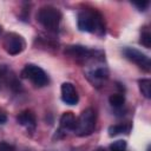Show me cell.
Returning a JSON list of instances; mask_svg holds the SVG:
<instances>
[{
	"label": "cell",
	"mask_w": 151,
	"mask_h": 151,
	"mask_svg": "<svg viewBox=\"0 0 151 151\" xmlns=\"http://www.w3.org/2000/svg\"><path fill=\"white\" fill-rule=\"evenodd\" d=\"M65 53L68 54L70 57L77 58V59H86L91 55V51L87 50L84 46L80 45H73V46H68L65 50Z\"/></svg>",
	"instance_id": "9"
},
{
	"label": "cell",
	"mask_w": 151,
	"mask_h": 151,
	"mask_svg": "<svg viewBox=\"0 0 151 151\" xmlns=\"http://www.w3.org/2000/svg\"><path fill=\"white\" fill-rule=\"evenodd\" d=\"M18 122L19 124H21L22 126H26V127H34L35 126V116L32 111H22L19 116H18Z\"/></svg>",
	"instance_id": "11"
},
{
	"label": "cell",
	"mask_w": 151,
	"mask_h": 151,
	"mask_svg": "<svg viewBox=\"0 0 151 151\" xmlns=\"http://www.w3.org/2000/svg\"><path fill=\"white\" fill-rule=\"evenodd\" d=\"M98 151H105V150H98Z\"/></svg>",
	"instance_id": "20"
},
{
	"label": "cell",
	"mask_w": 151,
	"mask_h": 151,
	"mask_svg": "<svg viewBox=\"0 0 151 151\" xmlns=\"http://www.w3.org/2000/svg\"><path fill=\"white\" fill-rule=\"evenodd\" d=\"M139 90L145 98L150 99L151 98V80L150 79L139 80Z\"/></svg>",
	"instance_id": "12"
},
{
	"label": "cell",
	"mask_w": 151,
	"mask_h": 151,
	"mask_svg": "<svg viewBox=\"0 0 151 151\" xmlns=\"http://www.w3.org/2000/svg\"><path fill=\"white\" fill-rule=\"evenodd\" d=\"M22 76L25 78L29 79L37 86H44L48 83V78H47V74L45 73V71L33 64H28L25 66V68L22 71Z\"/></svg>",
	"instance_id": "5"
},
{
	"label": "cell",
	"mask_w": 151,
	"mask_h": 151,
	"mask_svg": "<svg viewBox=\"0 0 151 151\" xmlns=\"http://www.w3.org/2000/svg\"><path fill=\"white\" fill-rule=\"evenodd\" d=\"M87 77L93 84H100L109 77V71L106 66L101 63H94L88 70H87Z\"/></svg>",
	"instance_id": "7"
},
{
	"label": "cell",
	"mask_w": 151,
	"mask_h": 151,
	"mask_svg": "<svg viewBox=\"0 0 151 151\" xmlns=\"http://www.w3.org/2000/svg\"><path fill=\"white\" fill-rule=\"evenodd\" d=\"M140 42H142V45H144L146 48H150V46H151V34H150L147 31H145L144 33H142Z\"/></svg>",
	"instance_id": "16"
},
{
	"label": "cell",
	"mask_w": 151,
	"mask_h": 151,
	"mask_svg": "<svg viewBox=\"0 0 151 151\" xmlns=\"http://www.w3.org/2000/svg\"><path fill=\"white\" fill-rule=\"evenodd\" d=\"M136 7H138L139 11H145V8L149 6V1H142V2H133Z\"/></svg>",
	"instance_id": "18"
},
{
	"label": "cell",
	"mask_w": 151,
	"mask_h": 151,
	"mask_svg": "<svg viewBox=\"0 0 151 151\" xmlns=\"http://www.w3.org/2000/svg\"><path fill=\"white\" fill-rule=\"evenodd\" d=\"M61 99L64 103L68 104V105H76L79 100L78 93L73 86V84L71 83H64L61 85Z\"/></svg>",
	"instance_id": "8"
},
{
	"label": "cell",
	"mask_w": 151,
	"mask_h": 151,
	"mask_svg": "<svg viewBox=\"0 0 151 151\" xmlns=\"http://www.w3.org/2000/svg\"><path fill=\"white\" fill-rule=\"evenodd\" d=\"M123 53H124L126 59H129L130 61L134 63L136 65H138L144 71H146V72L150 71V68H151L150 59H149V57H146L140 51H138L136 48H132V47H126V48H124Z\"/></svg>",
	"instance_id": "6"
},
{
	"label": "cell",
	"mask_w": 151,
	"mask_h": 151,
	"mask_svg": "<svg viewBox=\"0 0 151 151\" xmlns=\"http://www.w3.org/2000/svg\"><path fill=\"white\" fill-rule=\"evenodd\" d=\"M6 120H7V117H6V114H5L4 112H1V111H0V124H4Z\"/></svg>",
	"instance_id": "19"
},
{
	"label": "cell",
	"mask_w": 151,
	"mask_h": 151,
	"mask_svg": "<svg viewBox=\"0 0 151 151\" xmlns=\"http://www.w3.org/2000/svg\"><path fill=\"white\" fill-rule=\"evenodd\" d=\"M78 27L80 31L97 33L99 35L104 34V21L103 17L93 9H84L78 15Z\"/></svg>",
	"instance_id": "1"
},
{
	"label": "cell",
	"mask_w": 151,
	"mask_h": 151,
	"mask_svg": "<svg viewBox=\"0 0 151 151\" xmlns=\"http://www.w3.org/2000/svg\"><path fill=\"white\" fill-rule=\"evenodd\" d=\"M126 142L125 140H116L110 145V151H125Z\"/></svg>",
	"instance_id": "15"
},
{
	"label": "cell",
	"mask_w": 151,
	"mask_h": 151,
	"mask_svg": "<svg viewBox=\"0 0 151 151\" xmlns=\"http://www.w3.org/2000/svg\"><path fill=\"white\" fill-rule=\"evenodd\" d=\"M2 45H4V48L6 50V52L8 54L17 55L24 51L25 40L22 39L21 35L17 34V33H7L4 38Z\"/></svg>",
	"instance_id": "4"
},
{
	"label": "cell",
	"mask_w": 151,
	"mask_h": 151,
	"mask_svg": "<svg viewBox=\"0 0 151 151\" xmlns=\"http://www.w3.org/2000/svg\"><path fill=\"white\" fill-rule=\"evenodd\" d=\"M130 125L129 124H118V125H113L109 127V134L110 136H116L123 132H129L130 131Z\"/></svg>",
	"instance_id": "13"
},
{
	"label": "cell",
	"mask_w": 151,
	"mask_h": 151,
	"mask_svg": "<svg viewBox=\"0 0 151 151\" xmlns=\"http://www.w3.org/2000/svg\"><path fill=\"white\" fill-rule=\"evenodd\" d=\"M0 151H15V147L6 142H1L0 143Z\"/></svg>",
	"instance_id": "17"
},
{
	"label": "cell",
	"mask_w": 151,
	"mask_h": 151,
	"mask_svg": "<svg viewBox=\"0 0 151 151\" xmlns=\"http://www.w3.org/2000/svg\"><path fill=\"white\" fill-rule=\"evenodd\" d=\"M109 101H110V104H111L113 107H120V106L124 105L125 98H124V96L120 94V93H114V94H111V96H110Z\"/></svg>",
	"instance_id": "14"
},
{
	"label": "cell",
	"mask_w": 151,
	"mask_h": 151,
	"mask_svg": "<svg viewBox=\"0 0 151 151\" xmlns=\"http://www.w3.org/2000/svg\"><path fill=\"white\" fill-rule=\"evenodd\" d=\"M38 21L46 28L50 31H57L61 20V14L60 12L52 7V6H45L42 8H40V11L38 12Z\"/></svg>",
	"instance_id": "2"
},
{
	"label": "cell",
	"mask_w": 151,
	"mask_h": 151,
	"mask_svg": "<svg viewBox=\"0 0 151 151\" xmlns=\"http://www.w3.org/2000/svg\"><path fill=\"white\" fill-rule=\"evenodd\" d=\"M96 127V112L92 109H86L81 112L80 117L77 118V126L74 132L78 136H88L94 131Z\"/></svg>",
	"instance_id": "3"
},
{
	"label": "cell",
	"mask_w": 151,
	"mask_h": 151,
	"mask_svg": "<svg viewBox=\"0 0 151 151\" xmlns=\"http://www.w3.org/2000/svg\"><path fill=\"white\" fill-rule=\"evenodd\" d=\"M60 125L63 129H66V130H73L76 129L77 126V117L72 113V112H65L61 114L60 117Z\"/></svg>",
	"instance_id": "10"
}]
</instances>
